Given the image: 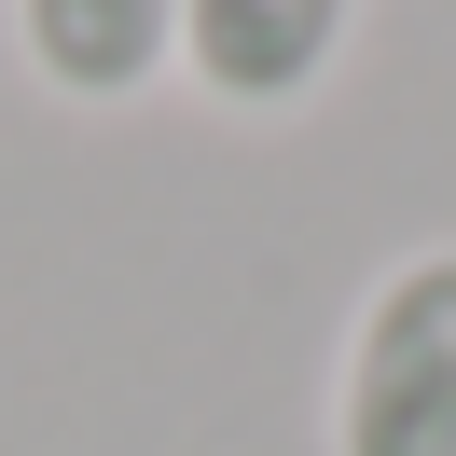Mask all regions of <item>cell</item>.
<instances>
[{"mask_svg": "<svg viewBox=\"0 0 456 456\" xmlns=\"http://www.w3.org/2000/svg\"><path fill=\"white\" fill-rule=\"evenodd\" d=\"M360 42V0H180V84L235 125L305 111Z\"/></svg>", "mask_w": 456, "mask_h": 456, "instance_id": "7a4b0ae2", "label": "cell"}, {"mask_svg": "<svg viewBox=\"0 0 456 456\" xmlns=\"http://www.w3.org/2000/svg\"><path fill=\"white\" fill-rule=\"evenodd\" d=\"M14 56L69 111H125L180 69V0H14Z\"/></svg>", "mask_w": 456, "mask_h": 456, "instance_id": "3957f363", "label": "cell"}, {"mask_svg": "<svg viewBox=\"0 0 456 456\" xmlns=\"http://www.w3.org/2000/svg\"><path fill=\"white\" fill-rule=\"evenodd\" d=\"M332 456H456V235L360 290L332 346Z\"/></svg>", "mask_w": 456, "mask_h": 456, "instance_id": "6da1fadb", "label": "cell"}]
</instances>
